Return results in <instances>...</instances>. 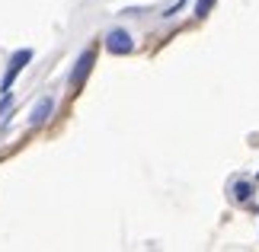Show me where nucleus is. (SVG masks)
Returning <instances> with one entry per match:
<instances>
[{"instance_id": "3", "label": "nucleus", "mask_w": 259, "mask_h": 252, "mask_svg": "<svg viewBox=\"0 0 259 252\" xmlns=\"http://www.w3.org/2000/svg\"><path fill=\"white\" fill-rule=\"evenodd\" d=\"M93 64H96V48H87V52L77 58V64H74V70H71V86H80L83 83V77L93 70Z\"/></svg>"}, {"instance_id": "5", "label": "nucleus", "mask_w": 259, "mask_h": 252, "mask_svg": "<svg viewBox=\"0 0 259 252\" xmlns=\"http://www.w3.org/2000/svg\"><path fill=\"white\" fill-rule=\"evenodd\" d=\"M211 4L214 0H195V16L202 19V16H208V10H211Z\"/></svg>"}, {"instance_id": "6", "label": "nucleus", "mask_w": 259, "mask_h": 252, "mask_svg": "<svg viewBox=\"0 0 259 252\" xmlns=\"http://www.w3.org/2000/svg\"><path fill=\"white\" fill-rule=\"evenodd\" d=\"M10 109H13V93H4V99H0V118H4Z\"/></svg>"}, {"instance_id": "7", "label": "nucleus", "mask_w": 259, "mask_h": 252, "mask_svg": "<svg viewBox=\"0 0 259 252\" xmlns=\"http://www.w3.org/2000/svg\"><path fill=\"white\" fill-rule=\"evenodd\" d=\"M250 185H246V182H240V185H237V198H240V201H246V198H250Z\"/></svg>"}, {"instance_id": "1", "label": "nucleus", "mask_w": 259, "mask_h": 252, "mask_svg": "<svg viewBox=\"0 0 259 252\" xmlns=\"http://www.w3.org/2000/svg\"><path fill=\"white\" fill-rule=\"evenodd\" d=\"M32 61V52L29 48H19V52L10 58V64H7V74H4V80H0V93H10L13 89V83H16V77L26 70V64Z\"/></svg>"}, {"instance_id": "4", "label": "nucleus", "mask_w": 259, "mask_h": 252, "mask_svg": "<svg viewBox=\"0 0 259 252\" xmlns=\"http://www.w3.org/2000/svg\"><path fill=\"white\" fill-rule=\"evenodd\" d=\"M52 112H55V96H42V99H38V103L32 106V115H29V125H32V128L45 125L48 118H52Z\"/></svg>"}, {"instance_id": "2", "label": "nucleus", "mask_w": 259, "mask_h": 252, "mask_svg": "<svg viewBox=\"0 0 259 252\" xmlns=\"http://www.w3.org/2000/svg\"><path fill=\"white\" fill-rule=\"evenodd\" d=\"M106 48L112 55H132L135 52V38L125 32V29H112V32L106 35Z\"/></svg>"}]
</instances>
